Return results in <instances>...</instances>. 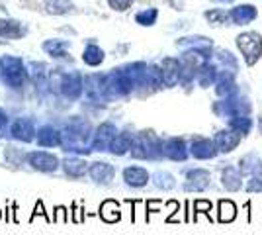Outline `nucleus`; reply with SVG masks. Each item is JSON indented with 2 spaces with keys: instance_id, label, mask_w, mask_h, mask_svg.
Returning a JSON list of instances; mask_svg holds the SVG:
<instances>
[{
  "instance_id": "obj_8",
  "label": "nucleus",
  "mask_w": 262,
  "mask_h": 235,
  "mask_svg": "<svg viewBox=\"0 0 262 235\" xmlns=\"http://www.w3.org/2000/svg\"><path fill=\"white\" fill-rule=\"evenodd\" d=\"M47 6H49V12H55V14H63L71 8V2L69 0H47Z\"/></svg>"
},
{
  "instance_id": "obj_4",
  "label": "nucleus",
  "mask_w": 262,
  "mask_h": 235,
  "mask_svg": "<svg viewBox=\"0 0 262 235\" xmlns=\"http://www.w3.org/2000/svg\"><path fill=\"white\" fill-rule=\"evenodd\" d=\"M125 180L133 186H141L147 182V173L143 168H127L125 170Z\"/></svg>"
},
{
  "instance_id": "obj_2",
  "label": "nucleus",
  "mask_w": 262,
  "mask_h": 235,
  "mask_svg": "<svg viewBox=\"0 0 262 235\" xmlns=\"http://www.w3.org/2000/svg\"><path fill=\"white\" fill-rule=\"evenodd\" d=\"M90 175H92V179L98 180V182H110L112 175H114V168L110 167L108 163H96L92 167V170H90Z\"/></svg>"
},
{
  "instance_id": "obj_11",
  "label": "nucleus",
  "mask_w": 262,
  "mask_h": 235,
  "mask_svg": "<svg viewBox=\"0 0 262 235\" xmlns=\"http://www.w3.org/2000/svg\"><path fill=\"white\" fill-rule=\"evenodd\" d=\"M2 123H6V116H4V112L0 110V125H2Z\"/></svg>"
},
{
  "instance_id": "obj_7",
  "label": "nucleus",
  "mask_w": 262,
  "mask_h": 235,
  "mask_svg": "<svg viewBox=\"0 0 262 235\" xmlns=\"http://www.w3.org/2000/svg\"><path fill=\"white\" fill-rule=\"evenodd\" d=\"M102 59H104V53H102V49H98L96 45H90L86 51H84V61H86L88 65H98Z\"/></svg>"
},
{
  "instance_id": "obj_1",
  "label": "nucleus",
  "mask_w": 262,
  "mask_h": 235,
  "mask_svg": "<svg viewBox=\"0 0 262 235\" xmlns=\"http://www.w3.org/2000/svg\"><path fill=\"white\" fill-rule=\"evenodd\" d=\"M30 165L33 168H39V170H55L57 168V159L53 155H49V153L39 151V153L30 155Z\"/></svg>"
},
{
  "instance_id": "obj_9",
  "label": "nucleus",
  "mask_w": 262,
  "mask_h": 235,
  "mask_svg": "<svg viewBox=\"0 0 262 235\" xmlns=\"http://www.w3.org/2000/svg\"><path fill=\"white\" fill-rule=\"evenodd\" d=\"M0 34L8 35V37H18L22 34V30H20L18 22H8V26H2V22H0Z\"/></svg>"
},
{
  "instance_id": "obj_10",
  "label": "nucleus",
  "mask_w": 262,
  "mask_h": 235,
  "mask_svg": "<svg viewBox=\"0 0 262 235\" xmlns=\"http://www.w3.org/2000/svg\"><path fill=\"white\" fill-rule=\"evenodd\" d=\"M108 2L114 10H127L133 0H108Z\"/></svg>"
},
{
  "instance_id": "obj_5",
  "label": "nucleus",
  "mask_w": 262,
  "mask_h": 235,
  "mask_svg": "<svg viewBox=\"0 0 262 235\" xmlns=\"http://www.w3.org/2000/svg\"><path fill=\"white\" fill-rule=\"evenodd\" d=\"M37 139H39V143H41V145H47V147L59 145V134H57L55 130H51V127L41 130V134L37 135Z\"/></svg>"
},
{
  "instance_id": "obj_3",
  "label": "nucleus",
  "mask_w": 262,
  "mask_h": 235,
  "mask_svg": "<svg viewBox=\"0 0 262 235\" xmlns=\"http://www.w3.org/2000/svg\"><path fill=\"white\" fill-rule=\"evenodd\" d=\"M12 134L16 135L18 139H24V141H30V139H33L32 123L26 122V120H18V122H16V125H14V130H12Z\"/></svg>"
},
{
  "instance_id": "obj_6",
  "label": "nucleus",
  "mask_w": 262,
  "mask_h": 235,
  "mask_svg": "<svg viewBox=\"0 0 262 235\" xmlns=\"http://www.w3.org/2000/svg\"><path fill=\"white\" fill-rule=\"evenodd\" d=\"M65 170L67 175H73V177H80L84 170H86V163H82V161H78V159H67L65 161Z\"/></svg>"
}]
</instances>
